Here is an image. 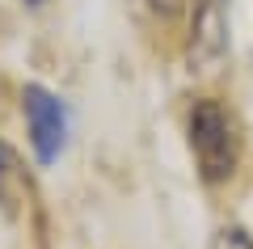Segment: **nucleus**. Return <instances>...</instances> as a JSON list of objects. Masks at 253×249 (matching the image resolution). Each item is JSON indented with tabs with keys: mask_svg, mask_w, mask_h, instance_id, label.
<instances>
[{
	"mask_svg": "<svg viewBox=\"0 0 253 249\" xmlns=\"http://www.w3.org/2000/svg\"><path fill=\"white\" fill-rule=\"evenodd\" d=\"M190 131V152H194V165H199V178L207 186H219L236 173V160H241V135H236V123L219 101L203 98L190 106L186 118Z\"/></svg>",
	"mask_w": 253,
	"mask_h": 249,
	"instance_id": "obj_1",
	"label": "nucleus"
},
{
	"mask_svg": "<svg viewBox=\"0 0 253 249\" xmlns=\"http://www.w3.org/2000/svg\"><path fill=\"white\" fill-rule=\"evenodd\" d=\"M232 43V17L228 0H194L190 9V38H186V68L190 72H211L228 55Z\"/></svg>",
	"mask_w": 253,
	"mask_h": 249,
	"instance_id": "obj_2",
	"label": "nucleus"
},
{
	"mask_svg": "<svg viewBox=\"0 0 253 249\" xmlns=\"http://www.w3.org/2000/svg\"><path fill=\"white\" fill-rule=\"evenodd\" d=\"M211 249H253V237L245 228H219L211 237Z\"/></svg>",
	"mask_w": 253,
	"mask_h": 249,
	"instance_id": "obj_4",
	"label": "nucleus"
},
{
	"mask_svg": "<svg viewBox=\"0 0 253 249\" xmlns=\"http://www.w3.org/2000/svg\"><path fill=\"white\" fill-rule=\"evenodd\" d=\"M21 110H26V127H30V144H34L38 165H55L68 144V114H63L59 98L42 85H26L21 89Z\"/></svg>",
	"mask_w": 253,
	"mask_h": 249,
	"instance_id": "obj_3",
	"label": "nucleus"
}]
</instances>
